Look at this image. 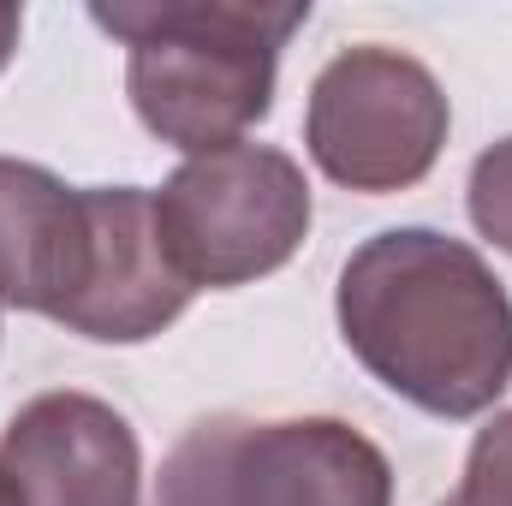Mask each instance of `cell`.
<instances>
[{"instance_id": "1", "label": "cell", "mask_w": 512, "mask_h": 506, "mask_svg": "<svg viewBox=\"0 0 512 506\" xmlns=\"http://www.w3.org/2000/svg\"><path fill=\"white\" fill-rule=\"evenodd\" d=\"M346 352L405 405L465 423L512 387V292L477 245L435 227H387L340 268Z\"/></svg>"}, {"instance_id": "2", "label": "cell", "mask_w": 512, "mask_h": 506, "mask_svg": "<svg viewBox=\"0 0 512 506\" xmlns=\"http://www.w3.org/2000/svg\"><path fill=\"white\" fill-rule=\"evenodd\" d=\"M310 0H96L90 24L126 42V96L149 137L203 155L245 143L274 108V72Z\"/></svg>"}, {"instance_id": "3", "label": "cell", "mask_w": 512, "mask_h": 506, "mask_svg": "<svg viewBox=\"0 0 512 506\" xmlns=\"http://www.w3.org/2000/svg\"><path fill=\"white\" fill-rule=\"evenodd\" d=\"M149 506H393V465L346 417H203L167 447Z\"/></svg>"}, {"instance_id": "4", "label": "cell", "mask_w": 512, "mask_h": 506, "mask_svg": "<svg viewBox=\"0 0 512 506\" xmlns=\"http://www.w3.org/2000/svg\"><path fill=\"white\" fill-rule=\"evenodd\" d=\"M155 197V233L191 292H233L286 268L310 239V179L274 143L185 155Z\"/></svg>"}, {"instance_id": "5", "label": "cell", "mask_w": 512, "mask_h": 506, "mask_svg": "<svg viewBox=\"0 0 512 506\" xmlns=\"http://www.w3.org/2000/svg\"><path fill=\"white\" fill-rule=\"evenodd\" d=\"M453 131L441 78L382 42L340 48L304 102V149L340 191H411L435 173Z\"/></svg>"}, {"instance_id": "6", "label": "cell", "mask_w": 512, "mask_h": 506, "mask_svg": "<svg viewBox=\"0 0 512 506\" xmlns=\"http://www.w3.org/2000/svg\"><path fill=\"white\" fill-rule=\"evenodd\" d=\"M0 495L6 506H137V429L84 387L36 393L0 429Z\"/></svg>"}, {"instance_id": "7", "label": "cell", "mask_w": 512, "mask_h": 506, "mask_svg": "<svg viewBox=\"0 0 512 506\" xmlns=\"http://www.w3.org/2000/svg\"><path fill=\"white\" fill-rule=\"evenodd\" d=\"M197 292L173 274L143 185H90V280L66 310V334L96 346H143L185 316Z\"/></svg>"}, {"instance_id": "8", "label": "cell", "mask_w": 512, "mask_h": 506, "mask_svg": "<svg viewBox=\"0 0 512 506\" xmlns=\"http://www.w3.org/2000/svg\"><path fill=\"white\" fill-rule=\"evenodd\" d=\"M90 280V185L0 155V304L66 322Z\"/></svg>"}, {"instance_id": "9", "label": "cell", "mask_w": 512, "mask_h": 506, "mask_svg": "<svg viewBox=\"0 0 512 506\" xmlns=\"http://www.w3.org/2000/svg\"><path fill=\"white\" fill-rule=\"evenodd\" d=\"M465 209H471V227L512 256V137L489 143L477 161H471V185H465Z\"/></svg>"}, {"instance_id": "10", "label": "cell", "mask_w": 512, "mask_h": 506, "mask_svg": "<svg viewBox=\"0 0 512 506\" xmlns=\"http://www.w3.org/2000/svg\"><path fill=\"white\" fill-rule=\"evenodd\" d=\"M459 506H512V411H495L471 453H465V483H459Z\"/></svg>"}, {"instance_id": "11", "label": "cell", "mask_w": 512, "mask_h": 506, "mask_svg": "<svg viewBox=\"0 0 512 506\" xmlns=\"http://www.w3.org/2000/svg\"><path fill=\"white\" fill-rule=\"evenodd\" d=\"M18 30H24V12H18L12 0H0V72H6L12 54H18Z\"/></svg>"}, {"instance_id": "12", "label": "cell", "mask_w": 512, "mask_h": 506, "mask_svg": "<svg viewBox=\"0 0 512 506\" xmlns=\"http://www.w3.org/2000/svg\"><path fill=\"white\" fill-rule=\"evenodd\" d=\"M441 506H459V501H453V495H447V501H441Z\"/></svg>"}, {"instance_id": "13", "label": "cell", "mask_w": 512, "mask_h": 506, "mask_svg": "<svg viewBox=\"0 0 512 506\" xmlns=\"http://www.w3.org/2000/svg\"><path fill=\"white\" fill-rule=\"evenodd\" d=\"M0 506H6V495H0Z\"/></svg>"}]
</instances>
